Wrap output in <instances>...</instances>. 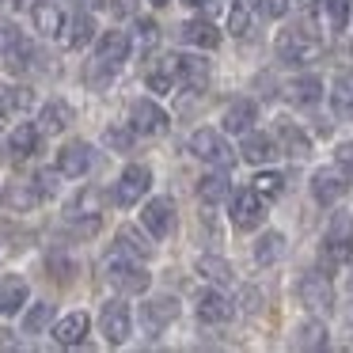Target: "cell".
I'll return each instance as SVG.
<instances>
[{
  "label": "cell",
  "instance_id": "1",
  "mask_svg": "<svg viewBox=\"0 0 353 353\" xmlns=\"http://www.w3.org/2000/svg\"><path fill=\"white\" fill-rule=\"evenodd\" d=\"M103 274H107V281L114 285L118 292H133V296L148 292V285H152L148 270H141L137 262H130V259H125V251L107 254V262H103Z\"/></svg>",
  "mask_w": 353,
  "mask_h": 353
},
{
  "label": "cell",
  "instance_id": "2",
  "mask_svg": "<svg viewBox=\"0 0 353 353\" xmlns=\"http://www.w3.org/2000/svg\"><path fill=\"white\" fill-rule=\"evenodd\" d=\"M323 259L327 266H342L353 259V216L350 213H334L327 224V239H323Z\"/></svg>",
  "mask_w": 353,
  "mask_h": 353
},
{
  "label": "cell",
  "instance_id": "3",
  "mask_svg": "<svg viewBox=\"0 0 353 353\" xmlns=\"http://www.w3.org/2000/svg\"><path fill=\"white\" fill-rule=\"evenodd\" d=\"M190 152L198 156V160L213 163V168H236V152H232V145L216 130H205V125L190 133Z\"/></svg>",
  "mask_w": 353,
  "mask_h": 353
},
{
  "label": "cell",
  "instance_id": "4",
  "mask_svg": "<svg viewBox=\"0 0 353 353\" xmlns=\"http://www.w3.org/2000/svg\"><path fill=\"white\" fill-rule=\"evenodd\" d=\"M323 50V42L315 39V34H307L304 27H289V31L277 34V54H281V61H292V65H307L315 61Z\"/></svg>",
  "mask_w": 353,
  "mask_h": 353
},
{
  "label": "cell",
  "instance_id": "5",
  "mask_svg": "<svg viewBox=\"0 0 353 353\" xmlns=\"http://www.w3.org/2000/svg\"><path fill=\"white\" fill-rule=\"evenodd\" d=\"M296 296H300V304H304L307 312L327 315L330 307H334V285L327 281V274H304L296 281Z\"/></svg>",
  "mask_w": 353,
  "mask_h": 353
},
{
  "label": "cell",
  "instance_id": "6",
  "mask_svg": "<svg viewBox=\"0 0 353 353\" xmlns=\"http://www.w3.org/2000/svg\"><path fill=\"white\" fill-rule=\"evenodd\" d=\"M350 190V171L345 168H319L312 175V198L319 205H334L338 198H345Z\"/></svg>",
  "mask_w": 353,
  "mask_h": 353
},
{
  "label": "cell",
  "instance_id": "7",
  "mask_svg": "<svg viewBox=\"0 0 353 353\" xmlns=\"http://www.w3.org/2000/svg\"><path fill=\"white\" fill-rule=\"evenodd\" d=\"M130 125H133V133H145V137H160V133H168L171 118L163 114V110L156 107L152 99H133V103H130Z\"/></svg>",
  "mask_w": 353,
  "mask_h": 353
},
{
  "label": "cell",
  "instance_id": "8",
  "mask_svg": "<svg viewBox=\"0 0 353 353\" xmlns=\"http://www.w3.org/2000/svg\"><path fill=\"white\" fill-rule=\"evenodd\" d=\"M148 186H152V171H148L145 163H130V168L122 171V179H118V186H114V201L118 205H137L148 194Z\"/></svg>",
  "mask_w": 353,
  "mask_h": 353
},
{
  "label": "cell",
  "instance_id": "9",
  "mask_svg": "<svg viewBox=\"0 0 353 353\" xmlns=\"http://www.w3.org/2000/svg\"><path fill=\"white\" fill-rule=\"evenodd\" d=\"M99 327H103V334H107L110 345H122L125 338H130V330H133L130 307H125L122 300H110V304L103 307V315H99Z\"/></svg>",
  "mask_w": 353,
  "mask_h": 353
},
{
  "label": "cell",
  "instance_id": "10",
  "mask_svg": "<svg viewBox=\"0 0 353 353\" xmlns=\"http://www.w3.org/2000/svg\"><path fill=\"white\" fill-rule=\"evenodd\" d=\"M262 216H266V205H262V198L254 190H239L236 198H232V224L243 232L259 228Z\"/></svg>",
  "mask_w": 353,
  "mask_h": 353
},
{
  "label": "cell",
  "instance_id": "11",
  "mask_svg": "<svg viewBox=\"0 0 353 353\" xmlns=\"http://www.w3.org/2000/svg\"><path fill=\"white\" fill-rule=\"evenodd\" d=\"M141 221H145V228L152 232L156 239L171 236V232H175V205H171V198H152L141 209Z\"/></svg>",
  "mask_w": 353,
  "mask_h": 353
},
{
  "label": "cell",
  "instance_id": "12",
  "mask_svg": "<svg viewBox=\"0 0 353 353\" xmlns=\"http://www.w3.org/2000/svg\"><path fill=\"white\" fill-rule=\"evenodd\" d=\"M92 163H95L92 145H84V141H72V145H65L61 152H57V171H61V175H69V179L88 175V171H92Z\"/></svg>",
  "mask_w": 353,
  "mask_h": 353
},
{
  "label": "cell",
  "instance_id": "13",
  "mask_svg": "<svg viewBox=\"0 0 353 353\" xmlns=\"http://www.w3.org/2000/svg\"><path fill=\"white\" fill-rule=\"evenodd\" d=\"M179 319V300L175 296H160V300H148L145 307H141V323H145L148 334H160L168 323Z\"/></svg>",
  "mask_w": 353,
  "mask_h": 353
},
{
  "label": "cell",
  "instance_id": "14",
  "mask_svg": "<svg viewBox=\"0 0 353 353\" xmlns=\"http://www.w3.org/2000/svg\"><path fill=\"white\" fill-rule=\"evenodd\" d=\"M130 34L125 31H107L99 39V57H95V61L99 65H107V69H118V65L125 61V57H130Z\"/></svg>",
  "mask_w": 353,
  "mask_h": 353
},
{
  "label": "cell",
  "instance_id": "15",
  "mask_svg": "<svg viewBox=\"0 0 353 353\" xmlns=\"http://www.w3.org/2000/svg\"><path fill=\"white\" fill-rule=\"evenodd\" d=\"M232 300L228 296H221V292H201V300H198V319L201 323H213V327H221V323H228L232 319Z\"/></svg>",
  "mask_w": 353,
  "mask_h": 353
},
{
  "label": "cell",
  "instance_id": "16",
  "mask_svg": "<svg viewBox=\"0 0 353 353\" xmlns=\"http://www.w3.org/2000/svg\"><path fill=\"white\" fill-rule=\"evenodd\" d=\"M27 281L19 274H8V277H0V312L4 315H16L19 307L27 304Z\"/></svg>",
  "mask_w": 353,
  "mask_h": 353
},
{
  "label": "cell",
  "instance_id": "17",
  "mask_svg": "<svg viewBox=\"0 0 353 353\" xmlns=\"http://www.w3.org/2000/svg\"><path fill=\"white\" fill-rule=\"evenodd\" d=\"M239 152H243L247 163H270V160L277 156V145H274V137H266V133L247 130V133H243V145H239Z\"/></svg>",
  "mask_w": 353,
  "mask_h": 353
},
{
  "label": "cell",
  "instance_id": "18",
  "mask_svg": "<svg viewBox=\"0 0 353 353\" xmlns=\"http://www.w3.org/2000/svg\"><path fill=\"white\" fill-rule=\"evenodd\" d=\"M175 77L190 88H205L209 84V61L205 57H194V54H179L175 57Z\"/></svg>",
  "mask_w": 353,
  "mask_h": 353
},
{
  "label": "cell",
  "instance_id": "19",
  "mask_svg": "<svg viewBox=\"0 0 353 353\" xmlns=\"http://www.w3.org/2000/svg\"><path fill=\"white\" fill-rule=\"evenodd\" d=\"M88 327H92V319H88L84 312H72V315H65V319L54 327V338H57V345H80V342H84V334H88Z\"/></svg>",
  "mask_w": 353,
  "mask_h": 353
},
{
  "label": "cell",
  "instance_id": "20",
  "mask_svg": "<svg viewBox=\"0 0 353 353\" xmlns=\"http://www.w3.org/2000/svg\"><path fill=\"white\" fill-rule=\"evenodd\" d=\"M31 16H34V31H39V34H46V39L61 34L65 16H61V8H57V4H50V0H39V4L31 8Z\"/></svg>",
  "mask_w": 353,
  "mask_h": 353
},
{
  "label": "cell",
  "instance_id": "21",
  "mask_svg": "<svg viewBox=\"0 0 353 353\" xmlns=\"http://www.w3.org/2000/svg\"><path fill=\"white\" fill-rule=\"evenodd\" d=\"M254 118H259V107H254L251 99H236V103H228V110H224V130L228 133H247Z\"/></svg>",
  "mask_w": 353,
  "mask_h": 353
},
{
  "label": "cell",
  "instance_id": "22",
  "mask_svg": "<svg viewBox=\"0 0 353 353\" xmlns=\"http://www.w3.org/2000/svg\"><path fill=\"white\" fill-rule=\"evenodd\" d=\"M183 42L201 46V50H213V46H221V31H216L209 19H190V23H183Z\"/></svg>",
  "mask_w": 353,
  "mask_h": 353
},
{
  "label": "cell",
  "instance_id": "23",
  "mask_svg": "<svg viewBox=\"0 0 353 353\" xmlns=\"http://www.w3.org/2000/svg\"><path fill=\"white\" fill-rule=\"evenodd\" d=\"M69 122H72V107L61 99H54V103H46L42 114H39V133H61Z\"/></svg>",
  "mask_w": 353,
  "mask_h": 353
},
{
  "label": "cell",
  "instance_id": "24",
  "mask_svg": "<svg viewBox=\"0 0 353 353\" xmlns=\"http://www.w3.org/2000/svg\"><path fill=\"white\" fill-rule=\"evenodd\" d=\"M277 137H281L285 152L296 156V160H304V156L312 152V141L304 137V130H300L296 122H277Z\"/></svg>",
  "mask_w": 353,
  "mask_h": 353
},
{
  "label": "cell",
  "instance_id": "25",
  "mask_svg": "<svg viewBox=\"0 0 353 353\" xmlns=\"http://www.w3.org/2000/svg\"><path fill=\"white\" fill-rule=\"evenodd\" d=\"M8 148L23 160V156H34L39 152V125H31V122H19L16 130L8 133Z\"/></svg>",
  "mask_w": 353,
  "mask_h": 353
},
{
  "label": "cell",
  "instance_id": "26",
  "mask_svg": "<svg viewBox=\"0 0 353 353\" xmlns=\"http://www.w3.org/2000/svg\"><path fill=\"white\" fill-rule=\"evenodd\" d=\"M285 95H289L292 103H300V107H312V103L323 99V80L319 77H296Z\"/></svg>",
  "mask_w": 353,
  "mask_h": 353
},
{
  "label": "cell",
  "instance_id": "27",
  "mask_svg": "<svg viewBox=\"0 0 353 353\" xmlns=\"http://www.w3.org/2000/svg\"><path fill=\"white\" fill-rule=\"evenodd\" d=\"M281 254H285V236L281 232H262L259 243H254V262H259V266H274Z\"/></svg>",
  "mask_w": 353,
  "mask_h": 353
},
{
  "label": "cell",
  "instance_id": "28",
  "mask_svg": "<svg viewBox=\"0 0 353 353\" xmlns=\"http://www.w3.org/2000/svg\"><path fill=\"white\" fill-rule=\"evenodd\" d=\"M330 107L342 122H353V77H338L330 92Z\"/></svg>",
  "mask_w": 353,
  "mask_h": 353
},
{
  "label": "cell",
  "instance_id": "29",
  "mask_svg": "<svg viewBox=\"0 0 353 353\" xmlns=\"http://www.w3.org/2000/svg\"><path fill=\"white\" fill-rule=\"evenodd\" d=\"M118 251L137 254V259H152V254H156V247L148 243V239L141 236L137 228H130V224H125V228H118Z\"/></svg>",
  "mask_w": 353,
  "mask_h": 353
},
{
  "label": "cell",
  "instance_id": "30",
  "mask_svg": "<svg viewBox=\"0 0 353 353\" xmlns=\"http://www.w3.org/2000/svg\"><path fill=\"white\" fill-rule=\"evenodd\" d=\"M194 270H198L205 281H213V285H228L232 281V266L224 259H216V254H201V259L194 262Z\"/></svg>",
  "mask_w": 353,
  "mask_h": 353
},
{
  "label": "cell",
  "instance_id": "31",
  "mask_svg": "<svg viewBox=\"0 0 353 353\" xmlns=\"http://www.w3.org/2000/svg\"><path fill=\"white\" fill-rule=\"evenodd\" d=\"M327 327H323L319 319H307V323H300V330H296V350H327Z\"/></svg>",
  "mask_w": 353,
  "mask_h": 353
},
{
  "label": "cell",
  "instance_id": "32",
  "mask_svg": "<svg viewBox=\"0 0 353 353\" xmlns=\"http://www.w3.org/2000/svg\"><path fill=\"white\" fill-rule=\"evenodd\" d=\"M251 190L259 194L262 201H274V198L285 194V179L277 175V171H259V175L251 179Z\"/></svg>",
  "mask_w": 353,
  "mask_h": 353
},
{
  "label": "cell",
  "instance_id": "33",
  "mask_svg": "<svg viewBox=\"0 0 353 353\" xmlns=\"http://www.w3.org/2000/svg\"><path fill=\"white\" fill-rule=\"evenodd\" d=\"M175 57H160V61L148 69V88L152 92H171V84H175Z\"/></svg>",
  "mask_w": 353,
  "mask_h": 353
},
{
  "label": "cell",
  "instance_id": "34",
  "mask_svg": "<svg viewBox=\"0 0 353 353\" xmlns=\"http://www.w3.org/2000/svg\"><path fill=\"white\" fill-rule=\"evenodd\" d=\"M39 198L42 194L34 190V186H27V183H12L8 190H4V205H12V209H34Z\"/></svg>",
  "mask_w": 353,
  "mask_h": 353
},
{
  "label": "cell",
  "instance_id": "35",
  "mask_svg": "<svg viewBox=\"0 0 353 353\" xmlns=\"http://www.w3.org/2000/svg\"><path fill=\"white\" fill-rule=\"evenodd\" d=\"M92 34H95L92 16H77V19L69 23V34H65V46H69V50H80V46H88V42H92Z\"/></svg>",
  "mask_w": 353,
  "mask_h": 353
},
{
  "label": "cell",
  "instance_id": "36",
  "mask_svg": "<svg viewBox=\"0 0 353 353\" xmlns=\"http://www.w3.org/2000/svg\"><path fill=\"white\" fill-rule=\"evenodd\" d=\"M319 12H327V23H330V31H345V23H350V12H353V4L350 0H323V8Z\"/></svg>",
  "mask_w": 353,
  "mask_h": 353
},
{
  "label": "cell",
  "instance_id": "37",
  "mask_svg": "<svg viewBox=\"0 0 353 353\" xmlns=\"http://www.w3.org/2000/svg\"><path fill=\"white\" fill-rule=\"evenodd\" d=\"M198 194H201V201L216 205V201L228 198V179H224V175H205V179L198 183Z\"/></svg>",
  "mask_w": 353,
  "mask_h": 353
},
{
  "label": "cell",
  "instance_id": "38",
  "mask_svg": "<svg viewBox=\"0 0 353 353\" xmlns=\"http://www.w3.org/2000/svg\"><path fill=\"white\" fill-rule=\"evenodd\" d=\"M50 319H54V304H34L31 312L23 315V334H39V330H46Z\"/></svg>",
  "mask_w": 353,
  "mask_h": 353
},
{
  "label": "cell",
  "instance_id": "39",
  "mask_svg": "<svg viewBox=\"0 0 353 353\" xmlns=\"http://www.w3.org/2000/svg\"><path fill=\"white\" fill-rule=\"evenodd\" d=\"M228 31L236 34V39L251 31V0H239V4L228 8Z\"/></svg>",
  "mask_w": 353,
  "mask_h": 353
},
{
  "label": "cell",
  "instance_id": "40",
  "mask_svg": "<svg viewBox=\"0 0 353 353\" xmlns=\"http://www.w3.org/2000/svg\"><path fill=\"white\" fill-rule=\"evenodd\" d=\"M99 205H103V194L99 190H84L69 205V216H95V213H99Z\"/></svg>",
  "mask_w": 353,
  "mask_h": 353
},
{
  "label": "cell",
  "instance_id": "41",
  "mask_svg": "<svg viewBox=\"0 0 353 353\" xmlns=\"http://www.w3.org/2000/svg\"><path fill=\"white\" fill-rule=\"evenodd\" d=\"M46 270L54 274V281H72V274H77V266H72V259H65V254H50L46 259Z\"/></svg>",
  "mask_w": 353,
  "mask_h": 353
},
{
  "label": "cell",
  "instance_id": "42",
  "mask_svg": "<svg viewBox=\"0 0 353 353\" xmlns=\"http://www.w3.org/2000/svg\"><path fill=\"white\" fill-rule=\"evenodd\" d=\"M103 141H107L114 152H130L133 148V130H122V125H110L107 133H103Z\"/></svg>",
  "mask_w": 353,
  "mask_h": 353
},
{
  "label": "cell",
  "instance_id": "43",
  "mask_svg": "<svg viewBox=\"0 0 353 353\" xmlns=\"http://www.w3.org/2000/svg\"><path fill=\"white\" fill-rule=\"evenodd\" d=\"M31 107V92L27 88H12V92L0 95V110H23Z\"/></svg>",
  "mask_w": 353,
  "mask_h": 353
},
{
  "label": "cell",
  "instance_id": "44",
  "mask_svg": "<svg viewBox=\"0 0 353 353\" xmlns=\"http://www.w3.org/2000/svg\"><path fill=\"white\" fill-rule=\"evenodd\" d=\"M137 42L145 50H152L156 42H160V27H156V19H141L137 23Z\"/></svg>",
  "mask_w": 353,
  "mask_h": 353
},
{
  "label": "cell",
  "instance_id": "45",
  "mask_svg": "<svg viewBox=\"0 0 353 353\" xmlns=\"http://www.w3.org/2000/svg\"><path fill=\"white\" fill-rule=\"evenodd\" d=\"M57 175H61V171H39V175H34V190H39V194H54L57 190Z\"/></svg>",
  "mask_w": 353,
  "mask_h": 353
},
{
  "label": "cell",
  "instance_id": "46",
  "mask_svg": "<svg viewBox=\"0 0 353 353\" xmlns=\"http://www.w3.org/2000/svg\"><path fill=\"white\" fill-rule=\"evenodd\" d=\"M259 12H262V16H270V19H277V16L289 12V0H259Z\"/></svg>",
  "mask_w": 353,
  "mask_h": 353
},
{
  "label": "cell",
  "instance_id": "47",
  "mask_svg": "<svg viewBox=\"0 0 353 353\" xmlns=\"http://www.w3.org/2000/svg\"><path fill=\"white\" fill-rule=\"evenodd\" d=\"M338 168L353 171V141H342V145H338Z\"/></svg>",
  "mask_w": 353,
  "mask_h": 353
},
{
  "label": "cell",
  "instance_id": "48",
  "mask_svg": "<svg viewBox=\"0 0 353 353\" xmlns=\"http://www.w3.org/2000/svg\"><path fill=\"white\" fill-rule=\"evenodd\" d=\"M110 12L114 16H133L137 12V0H110Z\"/></svg>",
  "mask_w": 353,
  "mask_h": 353
},
{
  "label": "cell",
  "instance_id": "49",
  "mask_svg": "<svg viewBox=\"0 0 353 353\" xmlns=\"http://www.w3.org/2000/svg\"><path fill=\"white\" fill-rule=\"evenodd\" d=\"M0 345H16V338H12V330H0Z\"/></svg>",
  "mask_w": 353,
  "mask_h": 353
},
{
  "label": "cell",
  "instance_id": "50",
  "mask_svg": "<svg viewBox=\"0 0 353 353\" xmlns=\"http://www.w3.org/2000/svg\"><path fill=\"white\" fill-rule=\"evenodd\" d=\"M183 4H190V8H201V4H213V0H183Z\"/></svg>",
  "mask_w": 353,
  "mask_h": 353
},
{
  "label": "cell",
  "instance_id": "51",
  "mask_svg": "<svg viewBox=\"0 0 353 353\" xmlns=\"http://www.w3.org/2000/svg\"><path fill=\"white\" fill-rule=\"evenodd\" d=\"M152 4H156V8H163V4H171V0H152Z\"/></svg>",
  "mask_w": 353,
  "mask_h": 353
},
{
  "label": "cell",
  "instance_id": "52",
  "mask_svg": "<svg viewBox=\"0 0 353 353\" xmlns=\"http://www.w3.org/2000/svg\"><path fill=\"white\" fill-rule=\"evenodd\" d=\"M0 160H4V156H0Z\"/></svg>",
  "mask_w": 353,
  "mask_h": 353
}]
</instances>
